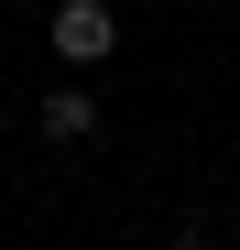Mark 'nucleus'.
<instances>
[{
    "instance_id": "obj_1",
    "label": "nucleus",
    "mask_w": 240,
    "mask_h": 250,
    "mask_svg": "<svg viewBox=\"0 0 240 250\" xmlns=\"http://www.w3.org/2000/svg\"><path fill=\"white\" fill-rule=\"evenodd\" d=\"M55 55L66 65H109L120 55V11L109 0H55Z\"/></svg>"
},
{
    "instance_id": "obj_2",
    "label": "nucleus",
    "mask_w": 240,
    "mask_h": 250,
    "mask_svg": "<svg viewBox=\"0 0 240 250\" xmlns=\"http://www.w3.org/2000/svg\"><path fill=\"white\" fill-rule=\"evenodd\" d=\"M88 131H98V98L88 87H55L44 98V142H88Z\"/></svg>"
}]
</instances>
